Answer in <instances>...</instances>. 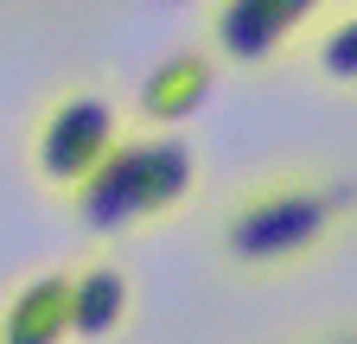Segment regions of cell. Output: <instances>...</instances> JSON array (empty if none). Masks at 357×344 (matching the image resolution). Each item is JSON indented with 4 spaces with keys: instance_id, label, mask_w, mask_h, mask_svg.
<instances>
[{
    "instance_id": "5b68a950",
    "label": "cell",
    "mask_w": 357,
    "mask_h": 344,
    "mask_svg": "<svg viewBox=\"0 0 357 344\" xmlns=\"http://www.w3.org/2000/svg\"><path fill=\"white\" fill-rule=\"evenodd\" d=\"M217 90V52L211 45H178L166 52L147 83H141V102H134V127H178L192 121Z\"/></svg>"
},
{
    "instance_id": "30bf717a",
    "label": "cell",
    "mask_w": 357,
    "mask_h": 344,
    "mask_svg": "<svg viewBox=\"0 0 357 344\" xmlns=\"http://www.w3.org/2000/svg\"><path fill=\"white\" fill-rule=\"evenodd\" d=\"M281 344H294V338H281Z\"/></svg>"
},
{
    "instance_id": "7a4b0ae2",
    "label": "cell",
    "mask_w": 357,
    "mask_h": 344,
    "mask_svg": "<svg viewBox=\"0 0 357 344\" xmlns=\"http://www.w3.org/2000/svg\"><path fill=\"white\" fill-rule=\"evenodd\" d=\"M198 191H204V166L172 127H121V141L64 198V210L89 236H147L178 224L198 204Z\"/></svg>"
},
{
    "instance_id": "52a82bcc",
    "label": "cell",
    "mask_w": 357,
    "mask_h": 344,
    "mask_svg": "<svg viewBox=\"0 0 357 344\" xmlns=\"http://www.w3.org/2000/svg\"><path fill=\"white\" fill-rule=\"evenodd\" d=\"M128 313H134V281H128V268H115V262H83V268H70V338L102 344V338H115L128 325Z\"/></svg>"
},
{
    "instance_id": "ba28073f",
    "label": "cell",
    "mask_w": 357,
    "mask_h": 344,
    "mask_svg": "<svg viewBox=\"0 0 357 344\" xmlns=\"http://www.w3.org/2000/svg\"><path fill=\"white\" fill-rule=\"evenodd\" d=\"M306 58H312V70H319L332 90L357 96V0L338 7V13H326L306 32Z\"/></svg>"
},
{
    "instance_id": "8992f818",
    "label": "cell",
    "mask_w": 357,
    "mask_h": 344,
    "mask_svg": "<svg viewBox=\"0 0 357 344\" xmlns=\"http://www.w3.org/2000/svg\"><path fill=\"white\" fill-rule=\"evenodd\" d=\"M0 344H70V268L26 274L0 299Z\"/></svg>"
},
{
    "instance_id": "9c48e42d",
    "label": "cell",
    "mask_w": 357,
    "mask_h": 344,
    "mask_svg": "<svg viewBox=\"0 0 357 344\" xmlns=\"http://www.w3.org/2000/svg\"><path fill=\"white\" fill-rule=\"evenodd\" d=\"M294 344H357V319H332V325L294 331Z\"/></svg>"
},
{
    "instance_id": "6da1fadb",
    "label": "cell",
    "mask_w": 357,
    "mask_h": 344,
    "mask_svg": "<svg viewBox=\"0 0 357 344\" xmlns=\"http://www.w3.org/2000/svg\"><path fill=\"white\" fill-rule=\"evenodd\" d=\"M357 230V179L312 159H287L236 185L217 210V255L236 281H287L332 262Z\"/></svg>"
},
{
    "instance_id": "3957f363",
    "label": "cell",
    "mask_w": 357,
    "mask_h": 344,
    "mask_svg": "<svg viewBox=\"0 0 357 344\" xmlns=\"http://www.w3.org/2000/svg\"><path fill=\"white\" fill-rule=\"evenodd\" d=\"M121 127H128L121 102L102 90V83H64V90H52L32 109V127H26L32 179L64 204L89 172H96V159L121 141Z\"/></svg>"
},
{
    "instance_id": "277c9868",
    "label": "cell",
    "mask_w": 357,
    "mask_h": 344,
    "mask_svg": "<svg viewBox=\"0 0 357 344\" xmlns=\"http://www.w3.org/2000/svg\"><path fill=\"white\" fill-rule=\"evenodd\" d=\"M332 13V0H211V38L217 58L243 70H268L294 38H306Z\"/></svg>"
}]
</instances>
